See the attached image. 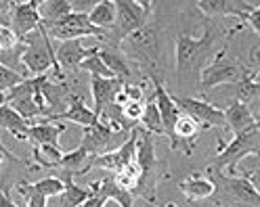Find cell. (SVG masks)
I'll list each match as a JSON object with an SVG mask.
<instances>
[{
  "instance_id": "16",
  "label": "cell",
  "mask_w": 260,
  "mask_h": 207,
  "mask_svg": "<svg viewBox=\"0 0 260 207\" xmlns=\"http://www.w3.org/2000/svg\"><path fill=\"white\" fill-rule=\"evenodd\" d=\"M178 188H181V193L185 195L187 201H204V199H210L214 197L216 193V180L212 178V170H198L193 172L189 178H185L181 184H178Z\"/></svg>"
},
{
  "instance_id": "14",
  "label": "cell",
  "mask_w": 260,
  "mask_h": 207,
  "mask_svg": "<svg viewBox=\"0 0 260 207\" xmlns=\"http://www.w3.org/2000/svg\"><path fill=\"white\" fill-rule=\"evenodd\" d=\"M214 172H218V180H220L216 184H220V188L226 195L237 199V203H246V205H256L258 207L260 193H258V188L250 182V178L246 176V174H231V176H226V174H222L220 170H214Z\"/></svg>"
},
{
  "instance_id": "1",
  "label": "cell",
  "mask_w": 260,
  "mask_h": 207,
  "mask_svg": "<svg viewBox=\"0 0 260 207\" xmlns=\"http://www.w3.org/2000/svg\"><path fill=\"white\" fill-rule=\"evenodd\" d=\"M155 136L151 132H147L141 126H137V151H135V159L141 168V178L139 184L135 188V199H145L147 203H155L157 199V184L161 180H166L170 174L166 170V161H159L155 155V145H153Z\"/></svg>"
},
{
  "instance_id": "4",
  "label": "cell",
  "mask_w": 260,
  "mask_h": 207,
  "mask_svg": "<svg viewBox=\"0 0 260 207\" xmlns=\"http://www.w3.org/2000/svg\"><path fill=\"white\" fill-rule=\"evenodd\" d=\"M118 46L130 59V63H139V65L147 67V69H155L157 61H159V51H161L159 25L145 21L139 29L120 38Z\"/></svg>"
},
{
  "instance_id": "29",
  "label": "cell",
  "mask_w": 260,
  "mask_h": 207,
  "mask_svg": "<svg viewBox=\"0 0 260 207\" xmlns=\"http://www.w3.org/2000/svg\"><path fill=\"white\" fill-rule=\"evenodd\" d=\"M63 147L59 145H34V168H44V170H55L59 159L63 157Z\"/></svg>"
},
{
  "instance_id": "33",
  "label": "cell",
  "mask_w": 260,
  "mask_h": 207,
  "mask_svg": "<svg viewBox=\"0 0 260 207\" xmlns=\"http://www.w3.org/2000/svg\"><path fill=\"white\" fill-rule=\"evenodd\" d=\"M80 69L82 71H88L90 75H103V77H113L111 69L103 63V59L99 57V46H90L88 55L82 59L80 63ZM118 77V75H116Z\"/></svg>"
},
{
  "instance_id": "44",
  "label": "cell",
  "mask_w": 260,
  "mask_h": 207,
  "mask_svg": "<svg viewBox=\"0 0 260 207\" xmlns=\"http://www.w3.org/2000/svg\"><path fill=\"white\" fill-rule=\"evenodd\" d=\"M137 3H139L145 11H147L149 15H151V9H153V5H155V0H137Z\"/></svg>"
},
{
  "instance_id": "35",
  "label": "cell",
  "mask_w": 260,
  "mask_h": 207,
  "mask_svg": "<svg viewBox=\"0 0 260 207\" xmlns=\"http://www.w3.org/2000/svg\"><path fill=\"white\" fill-rule=\"evenodd\" d=\"M15 188H17V193H19L21 199H23L21 205H27V207H46L48 199H46L44 195H40L31 182H21V184H17Z\"/></svg>"
},
{
  "instance_id": "13",
  "label": "cell",
  "mask_w": 260,
  "mask_h": 207,
  "mask_svg": "<svg viewBox=\"0 0 260 207\" xmlns=\"http://www.w3.org/2000/svg\"><path fill=\"white\" fill-rule=\"evenodd\" d=\"M42 25L40 15L36 5H31L29 0H15L11 3L9 9V27L17 34L19 38H25L27 34H31L34 29H38Z\"/></svg>"
},
{
  "instance_id": "27",
  "label": "cell",
  "mask_w": 260,
  "mask_h": 207,
  "mask_svg": "<svg viewBox=\"0 0 260 207\" xmlns=\"http://www.w3.org/2000/svg\"><path fill=\"white\" fill-rule=\"evenodd\" d=\"M88 21L99 29H113L116 25V5L113 0H99L88 13Z\"/></svg>"
},
{
  "instance_id": "11",
  "label": "cell",
  "mask_w": 260,
  "mask_h": 207,
  "mask_svg": "<svg viewBox=\"0 0 260 207\" xmlns=\"http://www.w3.org/2000/svg\"><path fill=\"white\" fill-rule=\"evenodd\" d=\"M202 130L204 128H202V123L198 119H193L191 115H187V113L181 111V115L176 117V121L172 126V132L168 134L170 149L172 151H181V153H185L189 157L193 153V147H195V142H198Z\"/></svg>"
},
{
  "instance_id": "24",
  "label": "cell",
  "mask_w": 260,
  "mask_h": 207,
  "mask_svg": "<svg viewBox=\"0 0 260 207\" xmlns=\"http://www.w3.org/2000/svg\"><path fill=\"white\" fill-rule=\"evenodd\" d=\"M0 130L13 134L17 140H27L29 138V121L21 117L9 103L0 105Z\"/></svg>"
},
{
  "instance_id": "21",
  "label": "cell",
  "mask_w": 260,
  "mask_h": 207,
  "mask_svg": "<svg viewBox=\"0 0 260 207\" xmlns=\"http://www.w3.org/2000/svg\"><path fill=\"white\" fill-rule=\"evenodd\" d=\"M59 178L65 182V186H63V190L59 195H55V197H51L53 201H48L46 205H57V207H80L86 199H88V195H90V190L88 188H82V186H78V184H74L72 182V174L70 172H63V170H59Z\"/></svg>"
},
{
  "instance_id": "17",
  "label": "cell",
  "mask_w": 260,
  "mask_h": 207,
  "mask_svg": "<svg viewBox=\"0 0 260 207\" xmlns=\"http://www.w3.org/2000/svg\"><path fill=\"white\" fill-rule=\"evenodd\" d=\"M53 121H72V123H78L82 128H88V126H94L99 121V115L94 113V109H90L86 103H84V97L82 94H72L68 97V107H65L61 113H55L53 117H48Z\"/></svg>"
},
{
  "instance_id": "3",
  "label": "cell",
  "mask_w": 260,
  "mask_h": 207,
  "mask_svg": "<svg viewBox=\"0 0 260 207\" xmlns=\"http://www.w3.org/2000/svg\"><path fill=\"white\" fill-rule=\"evenodd\" d=\"M21 40L25 42V49L21 53V63H23L25 73L42 75V73L53 71L55 79H65V73L57 65L51 36L46 34V29L42 25L31 31V34H27L25 38H21Z\"/></svg>"
},
{
  "instance_id": "8",
  "label": "cell",
  "mask_w": 260,
  "mask_h": 207,
  "mask_svg": "<svg viewBox=\"0 0 260 207\" xmlns=\"http://www.w3.org/2000/svg\"><path fill=\"white\" fill-rule=\"evenodd\" d=\"M139 126V123H137ZM137 126L130 134L120 142L116 149L111 151H105L101 155H92L90 161H88V170L92 168H99V170H107L111 174H116L120 168H124L126 163L135 161V151H137Z\"/></svg>"
},
{
  "instance_id": "36",
  "label": "cell",
  "mask_w": 260,
  "mask_h": 207,
  "mask_svg": "<svg viewBox=\"0 0 260 207\" xmlns=\"http://www.w3.org/2000/svg\"><path fill=\"white\" fill-rule=\"evenodd\" d=\"M31 184H34V188L38 190L40 195H44L46 199L59 195L61 190H63V186H65V182L59 176H48V178H42L38 182H31Z\"/></svg>"
},
{
  "instance_id": "15",
  "label": "cell",
  "mask_w": 260,
  "mask_h": 207,
  "mask_svg": "<svg viewBox=\"0 0 260 207\" xmlns=\"http://www.w3.org/2000/svg\"><path fill=\"white\" fill-rule=\"evenodd\" d=\"M130 134V132H128ZM124 132H113L111 128H107L105 123L96 121L94 126H88L84 128V134H82V142L80 147H84L88 151V155H101L105 151H111L116 149V138L118 136H128Z\"/></svg>"
},
{
  "instance_id": "25",
  "label": "cell",
  "mask_w": 260,
  "mask_h": 207,
  "mask_svg": "<svg viewBox=\"0 0 260 207\" xmlns=\"http://www.w3.org/2000/svg\"><path fill=\"white\" fill-rule=\"evenodd\" d=\"M256 121H258V117L252 113L250 105L241 103V101H233L229 107L224 109V126L233 134L239 132V130H243V128H248V126H252Z\"/></svg>"
},
{
  "instance_id": "18",
  "label": "cell",
  "mask_w": 260,
  "mask_h": 207,
  "mask_svg": "<svg viewBox=\"0 0 260 207\" xmlns=\"http://www.w3.org/2000/svg\"><path fill=\"white\" fill-rule=\"evenodd\" d=\"M200 13L206 17H237L243 19L254 9L248 0H195Z\"/></svg>"
},
{
  "instance_id": "43",
  "label": "cell",
  "mask_w": 260,
  "mask_h": 207,
  "mask_svg": "<svg viewBox=\"0 0 260 207\" xmlns=\"http://www.w3.org/2000/svg\"><path fill=\"white\" fill-rule=\"evenodd\" d=\"M7 159H13V161H17V159H15L13 155H9V153L3 149V145H0V170H3V165H5Z\"/></svg>"
},
{
  "instance_id": "37",
  "label": "cell",
  "mask_w": 260,
  "mask_h": 207,
  "mask_svg": "<svg viewBox=\"0 0 260 207\" xmlns=\"http://www.w3.org/2000/svg\"><path fill=\"white\" fill-rule=\"evenodd\" d=\"M23 77H25L23 73L15 71V69H11V67H7L5 63H0V90H5V92L11 90L13 86H17Z\"/></svg>"
},
{
  "instance_id": "2",
  "label": "cell",
  "mask_w": 260,
  "mask_h": 207,
  "mask_svg": "<svg viewBox=\"0 0 260 207\" xmlns=\"http://www.w3.org/2000/svg\"><path fill=\"white\" fill-rule=\"evenodd\" d=\"M204 34L202 36H191V34H178L174 42V63H176V75L178 82L185 84L191 77V73L198 69L200 71V63L204 57L210 55V49H214V42L220 36L218 27L206 23L204 25Z\"/></svg>"
},
{
  "instance_id": "48",
  "label": "cell",
  "mask_w": 260,
  "mask_h": 207,
  "mask_svg": "<svg viewBox=\"0 0 260 207\" xmlns=\"http://www.w3.org/2000/svg\"><path fill=\"white\" fill-rule=\"evenodd\" d=\"M3 3H15V0H3Z\"/></svg>"
},
{
  "instance_id": "12",
  "label": "cell",
  "mask_w": 260,
  "mask_h": 207,
  "mask_svg": "<svg viewBox=\"0 0 260 207\" xmlns=\"http://www.w3.org/2000/svg\"><path fill=\"white\" fill-rule=\"evenodd\" d=\"M113 5H116V25H113V31L118 34V38H124L130 31L139 29L149 17V13L137 0H113Z\"/></svg>"
},
{
  "instance_id": "7",
  "label": "cell",
  "mask_w": 260,
  "mask_h": 207,
  "mask_svg": "<svg viewBox=\"0 0 260 207\" xmlns=\"http://www.w3.org/2000/svg\"><path fill=\"white\" fill-rule=\"evenodd\" d=\"M46 34L55 40H72V38H96L105 40V29L94 27L88 21V13H68L61 19L42 25Z\"/></svg>"
},
{
  "instance_id": "47",
  "label": "cell",
  "mask_w": 260,
  "mask_h": 207,
  "mask_svg": "<svg viewBox=\"0 0 260 207\" xmlns=\"http://www.w3.org/2000/svg\"><path fill=\"white\" fill-rule=\"evenodd\" d=\"M29 3H31V5H36V7H38V5L42 3V0H29Z\"/></svg>"
},
{
  "instance_id": "32",
  "label": "cell",
  "mask_w": 260,
  "mask_h": 207,
  "mask_svg": "<svg viewBox=\"0 0 260 207\" xmlns=\"http://www.w3.org/2000/svg\"><path fill=\"white\" fill-rule=\"evenodd\" d=\"M139 178H141V168H139V163H137V159H135V161H130V163H126L124 168H120L116 174H113V180H116V184H118L120 188L128 190L130 195L135 193V188H137V184H139ZM133 197H135V195H133Z\"/></svg>"
},
{
  "instance_id": "39",
  "label": "cell",
  "mask_w": 260,
  "mask_h": 207,
  "mask_svg": "<svg viewBox=\"0 0 260 207\" xmlns=\"http://www.w3.org/2000/svg\"><path fill=\"white\" fill-rule=\"evenodd\" d=\"M70 3V9L74 13H90L92 7L99 3V0H68Z\"/></svg>"
},
{
  "instance_id": "40",
  "label": "cell",
  "mask_w": 260,
  "mask_h": 207,
  "mask_svg": "<svg viewBox=\"0 0 260 207\" xmlns=\"http://www.w3.org/2000/svg\"><path fill=\"white\" fill-rule=\"evenodd\" d=\"M243 21H246V23L252 27L254 34L258 36V31H260V9H258V7H254V9L246 15V17H243Z\"/></svg>"
},
{
  "instance_id": "23",
  "label": "cell",
  "mask_w": 260,
  "mask_h": 207,
  "mask_svg": "<svg viewBox=\"0 0 260 207\" xmlns=\"http://www.w3.org/2000/svg\"><path fill=\"white\" fill-rule=\"evenodd\" d=\"M65 132L63 123H55L53 119H42V121H34L29 123V142L31 145H61L59 138Z\"/></svg>"
},
{
  "instance_id": "42",
  "label": "cell",
  "mask_w": 260,
  "mask_h": 207,
  "mask_svg": "<svg viewBox=\"0 0 260 207\" xmlns=\"http://www.w3.org/2000/svg\"><path fill=\"white\" fill-rule=\"evenodd\" d=\"M15 205H19L17 201H13L3 188H0V207H15Z\"/></svg>"
},
{
  "instance_id": "20",
  "label": "cell",
  "mask_w": 260,
  "mask_h": 207,
  "mask_svg": "<svg viewBox=\"0 0 260 207\" xmlns=\"http://www.w3.org/2000/svg\"><path fill=\"white\" fill-rule=\"evenodd\" d=\"M90 94H92V101H94V113L99 115L101 109L109 103L116 101L118 92L122 90L124 79L122 77H103V75H90Z\"/></svg>"
},
{
  "instance_id": "34",
  "label": "cell",
  "mask_w": 260,
  "mask_h": 207,
  "mask_svg": "<svg viewBox=\"0 0 260 207\" xmlns=\"http://www.w3.org/2000/svg\"><path fill=\"white\" fill-rule=\"evenodd\" d=\"M145 101H147V99H145ZM145 101L126 99V97H122L120 92H118V97H116V103H118L120 109H122V115H124L130 123H139L141 113H143V107H145Z\"/></svg>"
},
{
  "instance_id": "22",
  "label": "cell",
  "mask_w": 260,
  "mask_h": 207,
  "mask_svg": "<svg viewBox=\"0 0 260 207\" xmlns=\"http://www.w3.org/2000/svg\"><path fill=\"white\" fill-rule=\"evenodd\" d=\"M99 57L103 59V63L111 69L113 75H118L122 79H130L133 75V67H130V59L124 55V51L118 44H109L105 42L103 46H99Z\"/></svg>"
},
{
  "instance_id": "38",
  "label": "cell",
  "mask_w": 260,
  "mask_h": 207,
  "mask_svg": "<svg viewBox=\"0 0 260 207\" xmlns=\"http://www.w3.org/2000/svg\"><path fill=\"white\" fill-rule=\"evenodd\" d=\"M21 42V38L15 34L9 25H0V51H11Z\"/></svg>"
},
{
  "instance_id": "41",
  "label": "cell",
  "mask_w": 260,
  "mask_h": 207,
  "mask_svg": "<svg viewBox=\"0 0 260 207\" xmlns=\"http://www.w3.org/2000/svg\"><path fill=\"white\" fill-rule=\"evenodd\" d=\"M258 55H260V44H258V36H256V42L250 49V63H248V67L252 71H258Z\"/></svg>"
},
{
  "instance_id": "30",
  "label": "cell",
  "mask_w": 260,
  "mask_h": 207,
  "mask_svg": "<svg viewBox=\"0 0 260 207\" xmlns=\"http://www.w3.org/2000/svg\"><path fill=\"white\" fill-rule=\"evenodd\" d=\"M141 126L147 132H151L153 136H164V123H161V115H159V109H157L153 97L145 101L143 113H141Z\"/></svg>"
},
{
  "instance_id": "5",
  "label": "cell",
  "mask_w": 260,
  "mask_h": 207,
  "mask_svg": "<svg viewBox=\"0 0 260 207\" xmlns=\"http://www.w3.org/2000/svg\"><path fill=\"white\" fill-rule=\"evenodd\" d=\"M258 121L243 128L233 134V140L222 145V140H218V155L214 159L212 168L214 170H226L229 174H235L237 165L243 157L256 155L258 157V145H260V132H258Z\"/></svg>"
},
{
  "instance_id": "10",
  "label": "cell",
  "mask_w": 260,
  "mask_h": 207,
  "mask_svg": "<svg viewBox=\"0 0 260 207\" xmlns=\"http://www.w3.org/2000/svg\"><path fill=\"white\" fill-rule=\"evenodd\" d=\"M88 190H90V195L88 199L82 203L84 207H101L105 205L109 199H116L118 205L122 207H133L135 205V197L128 193V190L120 188L116 184V180H113V176H107L103 180H94L88 184Z\"/></svg>"
},
{
  "instance_id": "46",
  "label": "cell",
  "mask_w": 260,
  "mask_h": 207,
  "mask_svg": "<svg viewBox=\"0 0 260 207\" xmlns=\"http://www.w3.org/2000/svg\"><path fill=\"white\" fill-rule=\"evenodd\" d=\"M3 103H7V92L0 90V105H3Z\"/></svg>"
},
{
  "instance_id": "45",
  "label": "cell",
  "mask_w": 260,
  "mask_h": 207,
  "mask_svg": "<svg viewBox=\"0 0 260 207\" xmlns=\"http://www.w3.org/2000/svg\"><path fill=\"white\" fill-rule=\"evenodd\" d=\"M9 9H11V3H3V0H0V17H3V15H9Z\"/></svg>"
},
{
  "instance_id": "31",
  "label": "cell",
  "mask_w": 260,
  "mask_h": 207,
  "mask_svg": "<svg viewBox=\"0 0 260 207\" xmlns=\"http://www.w3.org/2000/svg\"><path fill=\"white\" fill-rule=\"evenodd\" d=\"M36 9H38V15H40L42 25H48V23L61 19L63 15L72 13L68 0H42V3H40Z\"/></svg>"
},
{
  "instance_id": "26",
  "label": "cell",
  "mask_w": 260,
  "mask_h": 207,
  "mask_svg": "<svg viewBox=\"0 0 260 207\" xmlns=\"http://www.w3.org/2000/svg\"><path fill=\"white\" fill-rule=\"evenodd\" d=\"M90 157L88 151L84 147H78L70 153H63V157L59 159V163H57V170H63V172H70L72 176H84L88 170V161H90Z\"/></svg>"
},
{
  "instance_id": "28",
  "label": "cell",
  "mask_w": 260,
  "mask_h": 207,
  "mask_svg": "<svg viewBox=\"0 0 260 207\" xmlns=\"http://www.w3.org/2000/svg\"><path fill=\"white\" fill-rule=\"evenodd\" d=\"M235 84V101H241L246 105H252L258 101V92H260V84H258V73L250 71L241 79H237Z\"/></svg>"
},
{
  "instance_id": "9",
  "label": "cell",
  "mask_w": 260,
  "mask_h": 207,
  "mask_svg": "<svg viewBox=\"0 0 260 207\" xmlns=\"http://www.w3.org/2000/svg\"><path fill=\"white\" fill-rule=\"evenodd\" d=\"M172 99L183 113L191 115L193 119H198L202 123V128H206V130L226 128L224 126V111L218 109L216 105L208 103V101H200V99H191V97H174V94H172Z\"/></svg>"
},
{
  "instance_id": "6",
  "label": "cell",
  "mask_w": 260,
  "mask_h": 207,
  "mask_svg": "<svg viewBox=\"0 0 260 207\" xmlns=\"http://www.w3.org/2000/svg\"><path fill=\"white\" fill-rule=\"evenodd\" d=\"M252 69L248 65H243L237 59H229L224 53V49H220L210 65H202L198 75H200V90L202 92H210L216 86L222 84H233L237 79H241L246 73H250ZM258 73V71H256Z\"/></svg>"
},
{
  "instance_id": "19",
  "label": "cell",
  "mask_w": 260,
  "mask_h": 207,
  "mask_svg": "<svg viewBox=\"0 0 260 207\" xmlns=\"http://www.w3.org/2000/svg\"><path fill=\"white\" fill-rule=\"evenodd\" d=\"M90 46L86 49V44L82 42V38H72V40H61L59 49L55 51V59L57 65L63 73H76L80 69V63L88 55Z\"/></svg>"
}]
</instances>
